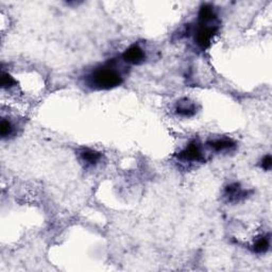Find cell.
<instances>
[{"label":"cell","mask_w":272,"mask_h":272,"mask_svg":"<svg viewBox=\"0 0 272 272\" xmlns=\"http://www.w3.org/2000/svg\"><path fill=\"white\" fill-rule=\"evenodd\" d=\"M123 81L121 75L111 66L97 68L86 78V83L95 90H112Z\"/></svg>","instance_id":"1"},{"label":"cell","mask_w":272,"mask_h":272,"mask_svg":"<svg viewBox=\"0 0 272 272\" xmlns=\"http://www.w3.org/2000/svg\"><path fill=\"white\" fill-rule=\"evenodd\" d=\"M217 30L218 28L215 25H200L195 34V42L198 47L201 50L209 48Z\"/></svg>","instance_id":"2"},{"label":"cell","mask_w":272,"mask_h":272,"mask_svg":"<svg viewBox=\"0 0 272 272\" xmlns=\"http://www.w3.org/2000/svg\"><path fill=\"white\" fill-rule=\"evenodd\" d=\"M178 158L182 162L195 163L202 162L204 160V155L202 153L201 146L197 142L190 143L186 148H184L178 155Z\"/></svg>","instance_id":"3"},{"label":"cell","mask_w":272,"mask_h":272,"mask_svg":"<svg viewBox=\"0 0 272 272\" xmlns=\"http://www.w3.org/2000/svg\"><path fill=\"white\" fill-rule=\"evenodd\" d=\"M122 59L124 62H127L129 64L137 65V64H141L145 61L146 54L141 46L137 44H134V45L130 46V47L123 52Z\"/></svg>","instance_id":"4"},{"label":"cell","mask_w":272,"mask_h":272,"mask_svg":"<svg viewBox=\"0 0 272 272\" xmlns=\"http://www.w3.org/2000/svg\"><path fill=\"white\" fill-rule=\"evenodd\" d=\"M249 195L248 190H243L240 183H232L229 184L224 189V197L228 199L229 202L235 203L240 202L245 199Z\"/></svg>","instance_id":"5"},{"label":"cell","mask_w":272,"mask_h":272,"mask_svg":"<svg viewBox=\"0 0 272 272\" xmlns=\"http://www.w3.org/2000/svg\"><path fill=\"white\" fill-rule=\"evenodd\" d=\"M79 156L80 160L85 163L88 166H95L101 160V153L96 150H92L90 148H83L79 151Z\"/></svg>","instance_id":"6"},{"label":"cell","mask_w":272,"mask_h":272,"mask_svg":"<svg viewBox=\"0 0 272 272\" xmlns=\"http://www.w3.org/2000/svg\"><path fill=\"white\" fill-rule=\"evenodd\" d=\"M199 21H200L201 25H213V23L216 21L217 15L213 5L205 3L203 4L200 11H199Z\"/></svg>","instance_id":"7"},{"label":"cell","mask_w":272,"mask_h":272,"mask_svg":"<svg viewBox=\"0 0 272 272\" xmlns=\"http://www.w3.org/2000/svg\"><path fill=\"white\" fill-rule=\"evenodd\" d=\"M208 146L217 152H222V151H228L235 148V142L232 141L230 138H219L214 139V141H211L208 143Z\"/></svg>","instance_id":"8"},{"label":"cell","mask_w":272,"mask_h":272,"mask_svg":"<svg viewBox=\"0 0 272 272\" xmlns=\"http://www.w3.org/2000/svg\"><path fill=\"white\" fill-rule=\"evenodd\" d=\"M176 112L180 116L183 117H191L196 114V105L189 101L188 99H183L177 104Z\"/></svg>","instance_id":"9"},{"label":"cell","mask_w":272,"mask_h":272,"mask_svg":"<svg viewBox=\"0 0 272 272\" xmlns=\"http://www.w3.org/2000/svg\"><path fill=\"white\" fill-rule=\"evenodd\" d=\"M270 247V240L268 236L258 237L253 244V251L255 253H265Z\"/></svg>","instance_id":"10"},{"label":"cell","mask_w":272,"mask_h":272,"mask_svg":"<svg viewBox=\"0 0 272 272\" xmlns=\"http://www.w3.org/2000/svg\"><path fill=\"white\" fill-rule=\"evenodd\" d=\"M13 132H14V127H13V124L8 119H2L1 123H0V134H1L2 138H6L13 134Z\"/></svg>","instance_id":"11"},{"label":"cell","mask_w":272,"mask_h":272,"mask_svg":"<svg viewBox=\"0 0 272 272\" xmlns=\"http://www.w3.org/2000/svg\"><path fill=\"white\" fill-rule=\"evenodd\" d=\"M16 84V81L14 80V78L11 77L9 74L6 72H2L1 75V88L2 89H11Z\"/></svg>","instance_id":"12"},{"label":"cell","mask_w":272,"mask_h":272,"mask_svg":"<svg viewBox=\"0 0 272 272\" xmlns=\"http://www.w3.org/2000/svg\"><path fill=\"white\" fill-rule=\"evenodd\" d=\"M272 166V158L270 155H266L262 161V168L264 170H270Z\"/></svg>","instance_id":"13"}]
</instances>
